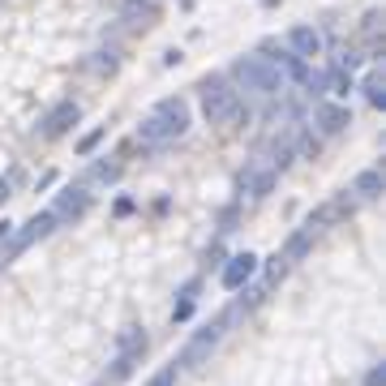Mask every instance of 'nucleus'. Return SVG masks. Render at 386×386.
Wrapping results in <instances>:
<instances>
[{"label": "nucleus", "instance_id": "4be33fe9", "mask_svg": "<svg viewBox=\"0 0 386 386\" xmlns=\"http://www.w3.org/2000/svg\"><path fill=\"white\" fill-rule=\"evenodd\" d=\"M5 198H9V185H5V181H0V202H5Z\"/></svg>", "mask_w": 386, "mask_h": 386}, {"label": "nucleus", "instance_id": "39448f33", "mask_svg": "<svg viewBox=\"0 0 386 386\" xmlns=\"http://www.w3.org/2000/svg\"><path fill=\"white\" fill-rule=\"evenodd\" d=\"M224 326H228V318H215L210 326H202L198 335L185 344V352L176 356V369H198V365H202L215 348H219V339H224Z\"/></svg>", "mask_w": 386, "mask_h": 386}, {"label": "nucleus", "instance_id": "9d476101", "mask_svg": "<svg viewBox=\"0 0 386 386\" xmlns=\"http://www.w3.org/2000/svg\"><path fill=\"white\" fill-rule=\"evenodd\" d=\"M313 121H318V133H322V138H335V133H344V129L352 125V116H348L344 103H322Z\"/></svg>", "mask_w": 386, "mask_h": 386}, {"label": "nucleus", "instance_id": "a211bd4d", "mask_svg": "<svg viewBox=\"0 0 386 386\" xmlns=\"http://www.w3.org/2000/svg\"><path fill=\"white\" fill-rule=\"evenodd\" d=\"M116 65H121V61H116V52H99V61H90L95 73H116Z\"/></svg>", "mask_w": 386, "mask_h": 386}, {"label": "nucleus", "instance_id": "ddd939ff", "mask_svg": "<svg viewBox=\"0 0 386 386\" xmlns=\"http://www.w3.org/2000/svg\"><path fill=\"white\" fill-rule=\"evenodd\" d=\"M322 90H326V95H335V99H348V95H352V73H344V69L335 65V69L322 78Z\"/></svg>", "mask_w": 386, "mask_h": 386}, {"label": "nucleus", "instance_id": "7ed1b4c3", "mask_svg": "<svg viewBox=\"0 0 386 386\" xmlns=\"http://www.w3.org/2000/svg\"><path fill=\"white\" fill-rule=\"evenodd\" d=\"M202 112H206L210 125H228V121L241 116V95L224 78H206V86H202Z\"/></svg>", "mask_w": 386, "mask_h": 386}, {"label": "nucleus", "instance_id": "4468645a", "mask_svg": "<svg viewBox=\"0 0 386 386\" xmlns=\"http://www.w3.org/2000/svg\"><path fill=\"white\" fill-rule=\"evenodd\" d=\"M365 99H369V107H386V73L382 69H369V78H365Z\"/></svg>", "mask_w": 386, "mask_h": 386}, {"label": "nucleus", "instance_id": "20e7f679", "mask_svg": "<svg viewBox=\"0 0 386 386\" xmlns=\"http://www.w3.org/2000/svg\"><path fill=\"white\" fill-rule=\"evenodd\" d=\"M275 181H279V172H275V163L266 159V155H258V159H249V168L241 172V202H262L270 189H275Z\"/></svg>", "mask_w": 386, "mask_h": 386}, {"label": "nucleus", "instance_id": "f3484780", "mask_svg": "<svg viewBox=\"0 0 386 386\" xmlns=\"http://www.w3.org/2000/svg\"><path fill=\"white\" fill-rule=\"evenodd\" d=\"M121 176V163H95V168H90V181H116Z\"/></svg>", "mask_w": 386, "mask_h": 386}, {"label": "nucleus", "instance_id": "0eeeda50", "mask_svg": "<svg viewBox=\"0 0 386 386\" xmlns=\"http://www.w3.org/2000/svg\"><path fill=\"white\" fill-rule=\"evenodd\" d=\"M78 116H82V107H78L73 99H65V103H56V107L43 116L39 133H43V138H61V133H69V129L78 125Z\"/></svg>", "mask_w": 386, "mask_h": 386}, {"label": "nucleus", "instance_id": "2eb2a0df", "mask_svg": "<svg viewBox=\"0 0 386 386\" xmlns=\"http://www.w3.org/2000/svg\"><path fill=\"white\" fill-rule=\"evenodd\" d=\"M121 18L125 22H150L155 18V0H121Z\"/></svg>", "mask_w": 386, "mask_h": 386}, {"label": "nucleus", "instance_id": "9b49d317", "mask_svg": "<svg viewBox=\"0 0 386 386\" xmlns=\"http://www.w3.org/2000/svg\"><path fill=\"white\" fill-rule=\"evenodd\" d=\"M288 47H292V56L313 61V56H322V35L313 26H292L288 30Z\"/></svg>", "mask_w": 386, "mask_h": 386}, {"label": "nucleus", "instance_id": "aec40b11", "mask_svg": "<svg viewBox=\"0 0 386 386\" xmlns=\"http://www.w3.org/2000/svg\"><path fill=\"white\" fill-rule=\"evenodd\" d=\"M146 386H176V365H172V369H163V373H155Z\"/></svg>", "mask_w": 386, "mask_h": 386}, {"label": "nucleus", "instance_id": "f8f14e48", "mask_svg": "<svg viewBox=\"0 0 386 386\" xmlns=\"http://www.w3.org/2000/svg\"><path fill=\"white\" fill-rule=\"evenodd\" d=\"M382 185H386V176H382V168H365V172L356 176V185H352V193H356L361 202H373V198L382 193Z\"/></svg>", "mask_w": 386, "mask_h": 386}, {"label": "nucleus", "instance_id": "f03ea898", "mask_svg": "<svg viewBox=\"0 0 386 386\" xmlns=\"http://www.w3.org/2000/svg\"><path fill=\"white\" fill-rule=\"evenodd\" d=\"M232 78L241 82V90H253V95H279L284 90V78L270 65V56H241L232 65Z\"/></svg>", "mask_w": 386, "mask_h": 386}, {"label": "nucleus", "instance_id": "f257e3e1", "mask_svg": "<svg viewBox=\"0 0 386 386\" xmlns=\"http://www.w3.org/2000/svg\"><path fill=\"white\" fill-rule=\"evenodd\" d=\"M185 133H189V107H185V99H159L155 112L138 129V142L142 146H168V142H176Z\"/></svg>", "mask_w": 386, "mask_h": 386}, {"label": "nucleus", "instance_id": "1a4fd4ad", "mask_svg": "<svg viewBox=\"0 0 386 386\" xmlns=\"http://www.w3.org/2000/svg\"><path fill=\"white\" fill-rule=\"evenodd\" d=\"M86 210H90V189H86V185H69V189L56 198V206H52L56 224H61V219H82Z\"/></svg>", "mask_w": 386, "mask_h": 386}, {"label": "nucleus", "instance_id": "dca6fc26", "mask_svg": "<svg viewBox=\"0 0 386 386\" xmlns=\"http://www.w3.org/2000/svg\"><path fill=\"white\" fill-rule=\"evenodd\" d=\"M193 292H198V284H189V288H185V292H181V305H176V309H172V318H176V322H185V318H189V313H193Z\"/></svg>", "mask_w": 386, "mask_h": 386}, {"label": "nucleus", "instance_id": "6e6552de", "mask_svg": "<svg viewBox=\"0 0 386 386\" xmlns=\"http://www.w3.org/2000/svg\"><path fill=\"white\" fill-rule=\"evenodd\" d=\"M253 275H258V258H253V253H232L219 279H224V288H228V292H241V288L253 279Z\"/></svg>", "mask_w": 386, "mask_h": 386}, {"label": "nucleus", "instance_id": "6ab92c4d", "mask_svg": "<svg viewBox=\"0 0 386 386\" xmlns=\"http://www.w3.org/2000/svg\"><path fill=\"white\" fill-rule=\"evenodd\" d=\"M103 133H107V129H90V133H86V138L78 142V155H90V150H95V146L103 142Z\"/></svg>", "mask_w": 386, "mask_h": 386}, {"label": "nucleus", "instance_id": "423d86ee", "mask_svg": "<svg viewBox=\"0 0 386 386\" xmlns=\"http://www.w3.org/2000/svg\"><path fill=\"white\" fill-rule=\"evenodd\" d=\"M52 228H56V215H52V210H39V215L30 219V224H22V232H13V236H9V245H5V253H0V262L9 266L22 249H30L35 241H43Z\"/></svg>", "mask_w": 386, "mask_h": 386}, {"label": "nucleus", "instance_id": "412c9836", "mask_svg": "<svg viewBox=\"0 0 386 386\" xmlns=\"http://www.w3.org/2000/svg\"><path fill=\"white\" fill-rule=\"evenodd\" d=\"M365 386H386V369H382V365H373V369L365 373Z\"/></svg>", "mask_w": 386, "mask_h": 386}]
</instances>
